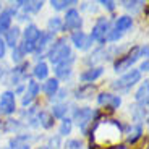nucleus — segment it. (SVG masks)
Wrapping results in <instances>:
<instances>
[{"instance_id":"f257e3e1","label":"nucleus","mask_w":149,"mask_h":149,"mask_svg":"<svg viewBox=\"0 0 149 149\" xmlns=\"http://www.w3.org/2000/svg\"><path fill=\"white\" fill-rule=\"evenodd\" d=\"M70 55H71V49H70V45L67 44V39H58V41L52 45V49L47 52L49 60H50L54 65L67 60Z\"/></svg>"},{"instance_id":"f03ea898","label":"nucleus","mask_w":149,"mask_h":149,"mask_svg":"<svg viewBox=\"0 0 149 149\" xmlns=\"http://www.w3.org/2000/svg\"><path fill=\"white\" fill-rule=\"evenodd\" d=\"M139 79H141V73H139L138 70H130L113 83V88L118 89V91H127V89H130L133 84H136Z\"/></svg>"},{"instance_id":"7ed1b4c3","label":"nucleus","mask_w":149,"mask_h":149,"mask_svg":"<svg viewBox=\"0 0 149 149\" xmlns=\"http://www.w3.org/2000/svg\"><path fill=\"white\" fill-rule=\"evenodd\" d=\"M139 57H141L139 47H133L130 52L127 54V55L118 57V60H117L115 63H113V68H115L117 73H118V71H123V70H128V68H130L131 65H133L134 62L139 58Z\"/></svg>"},{"instance_id":"20e7f679","label":"nucleus","mask_w":149,"mask_h":149,"mask_svg":"<svg viewBox=\"0 0 149 149\" xmlns=\"http://www.w3.org/2000/svg\"><path fill=\"white\" fill-rule=\"evenodd\" d=\"M109 31H110V23H109V19L107 18H99L96 21V24L93 26V31H91L89 37L93 41L104 42L107 34H109Z\"/></svg>"},{"instance_id":"39448f33","label":"nucleus","mask_w":149,"mask_h":149,"mask_svg":"<svg viewBox=\"0 0 149 149\" xmlns=\"http://www.w3.org/2000/svg\"><path fill=\"white\" fill-rule=\"evenodd\" d=\"M96 115V112L89 107H83V109H76L73 113V120L78 123L79 127H81L83 133H86V127H88V123H91L93 117Z\"/></svg>"},{"instance_id":"423d86ee","label":"nucleus","mask_w":149,"mask_h":149,"mask_svg":"<svg viewBox=\"0 0 149 149\" xmlns=\"http://www.w3.org/2000/svg\"><path fill=\"white\" fill-rule=\"evenodd\" d=\"M16 110V101H15V93L5 91L0 96V112L5 115H11Z\"/></svg>"},{"instance_id":"0eeeda50","label":"nucleus","mask_w":149,"mask_h":149,"mask_svg":"<svg viewBox=\"0 0 149 149\" xmlns=\"http://www.w3.org/2000/svg\"><path fill=\"white\" fill-rule=\"evenodd\" d=\"M81 26H83V21H81V16H79L78 10H74V8L68 10L63 19V28L68 31H79Z\"/></svg>"},{"instance_id":"6e6552de","label":"nucleus","mask_w":149,"mask_h":149,"mask_svg":"<svg viewBox=\"0 0 149 149\" xmlns=\"http://www.w3.org/2000/svg\"><path fill=\"white\" fill-rule=\"evenodd\" d=\"M97 104L99 105H105L109 107L110 110H115L122 105V99L118 96H113V94H109V93H102L97 96Z\"/></svg>"},{"instance_id":"1a4fd4ad","label":"nucleus","mask_w":149,"mask_h":149,"mask_svg":"<svg viewBox=\"0 0 149 149\" xmlns=\"http://www.w3.org/2000/svg\"><path fill=\"white\" fill-rule=\"evenodd\" d=\"M71 42L74 44V47L81 49V50H88L93 45V39L88 34H84L83 31H74L71 34Z\"/></svg>"},{"instance_id":"9d476101","label":"nucleus","mask_w":149,"mask_h":149,"mask_svg":"<svg viewBox=\"0 0 149 149\" xmlns=\"http://www.w3.org/2000/svg\"><path fill=\"white\" fill-rule=\"evenodd\" d=\"M73 62H74V55L71 54L67 60L60 62V63H57L55 65V74H57V78H62V79L68 78V76H70V73H71V65H73Z\"/></svg>"},{"instance_id":"9b49d317","label":"nucleus","mask_w":149,"mask_h":149,"mask_svg":"<svg viewBox=\"0 0 149 149\" xmlns=\"http://www.w3.org/2000/svg\"><path fill=\"white\" fill-rule=\"evenodd\" d=\"M39 91H41V86H39V83L36 81H28V88H26V93H24V97H23V105H29L31 102L36 99V96L39 94Z\"/></svg>"},{"instance_id":"f8f14e48","label":"nucleus","mask_w":149,"mask_h":149,"mask_svg":"<svg viewBox=\"0 0 149 149\" xmlns=\"http://www.w3.org/2000/svg\"><path fill=\"white\" fill-rule=\"evenodd\" d=\"M102 73H104V68L102 67L89 68V70L83 71V73L79 74V79H81L83 83H93V81H96L99 76H102Z\"/></svg>"},{"instance_id":"ddd939ff","label":"nucleus","mask_w":149,"mask_h":149,"mask_svg":"<svg viewBox=\"0 0 149 149\" xmlns=\"http://www.w3.org/2000/svg\"><path fill=\"white\" fill-rule=\"evenodd\" d=\"M13 15H16V10H13V8H7L0 13V33H5L10 29Z\"/></svg>"},{"instance_id":"4468645a","label":"nucleus","mask_w":149,"mask_h":149,"mask_svg":"<svg viewBox=\"0 0 149 149\" xmlns=\"http://www.w3.org/2000/svg\"><path fill=\"white\" fill-rule=\"evenodd\" d=\"M41 31H39V28L36 26V24H29V26H26V29H24V42H31V44H36L37 41H39V37H41Z\"/></svg>"},{"instance_id":"2eb2a0df","label":"nucleus","mask_w":149,"mask_h":149,"mask_svg":"<svg viewBox=\"0 0 149 149\" xmlns=\"http://www.w3.org/2000/svg\"><path fill=\"white\" fill-rule=\"evenodd\" d=\"M18 39H19V28H10L8 31H5V45H10V47L15 49L18 45Z\"/></svg>"},{"instance_id":"dca6fc26","label":"nucleus","mask_w":149,"mask_h":149,"mask_svg":"<svg viewBox=\"0 0 149 149\" xmlns=\"http://www.w3.org/2000/svg\"><path fill=\"white\" fill-rule=\"evenodd\" d=\"M26 68H28V63L23 62V63H19V67H16L13 70V73H11V83L13 84H18L23 78H26Z\"/></svg>"},{"instance_id":"f3484780","label":"nucleus","mask_w":149,"mask_h":149,"mask_svg":"<svg viewBox=\"0 0 149 149\" xmlns=\"http://www.w3.org/2000/svg\"><path fill=\"white\" fill-rule=\"evenodd\" d=\"M148 89H149V81L146 79V81L139 86V89L136 91V94H134V99H136L139 104H143L144 107H146V104H148Z\"/></svg>"},{"instance_id":"a211bd4d","label":"nucleus","mask_w":149,"mask_h":149,"mask_svg":"<svg viewBox=\"0 0 149 149\" xmlns=\"http://www.w3.org/2000/svg\"><path fill=\"white\" fill-rule=\"evenodd\" d=\"M26 139H28L26 134H19V136H15V138L10 141V148H11V149H31L29 143H28Z\"/></svg>"},{"instance_id":"6ab92c4d","label":"nucleus","mask_w":149,"mask_h":149,"mask_svg":"<svg viewBox=\"0 0 149 149\" xmlns=\"http://www.w3.org/2000/svg\"><path fill=\"white\" fill-rule=\"evenodd\" d=\"M42 91H44L49 97H54L57 94V91H58V79H55V78L47 79V81L44 83V86H42Z\"/></svg>"},{"instance_id":"aec40b11","label":"nucleus","mask_w":149,"mask_h":149,"mask_svg":"<svg viewBox=\"0 0 149 149\" xmlns=\"http://www.w3.org/2000/svg\"><path fill=\"white\" fill-rule=\"evenodd\" d=\"M131 26H133V18H131V16H128V15L120 16V18L115 21V28H117V31H118V33L128 31Z\"/></svg>"},{"instance_id":"412c9836","label":"nucleus","mask_w":149,"mask_h":149,"mask_svg":"<svg viewBox=\"0 0 149 149\" xmlns=\"http://www.w3.org/2000/svg\"><path fill=\"white\" fill-rule=\"evenodd\" d=\"M52 39H54V34L49 33V31H47V33H44V34H41L39 41L36 42V49H34V52H41V50H44V49L50 44Z\"/></svg>"},{"instance_id":"4be33fe9","label":"nucleus","mask_w":149,"mask_h":149,"mask_svg":"<svg viewBox=\"0 0 149 149\" xmlns=\"http://www.w3.org/2000/svg\"><path fill=\"white\" fill-rule=\"evenodd\" d=\"M37 120H39V123H41V127L47 128V130L54 127V117H52V113H49V112H45V110H42V112L37 113Z\"/></svg>"},{"instance_id":"5701e85b","label":"nucleus","mask_w":149,"mask_h":149,"mask_svg":"<svg viewBox=\"0 0 149 149\" xmlns=\"http://www.w3.org/2000/svg\"><path fill=\"white\" fill-rule=\"evenodd\" d=\"M33 74L36 76L37 79H47V74H49V67L45 62H39V63L34 67Z\"/></svg>"},{"instance_id":"b1692460","label":"nucleus","mask_w":149,"mask_h":149,"mask_svg":"<svg viewBox=\"0 0 149 149\" xmlns=\"http://www.w3.org/2000/svg\"><path fill=\"white\" fill-rule=\"evenodd\" d=\"M141 136H143V127L141 125H133V127L130 128V131H128V138L127 139H128V143L133 144V143H136Z\"/></svg>"},{"instance_id":"393cba45","label":"nucleus","mask_w":149,"mask_h":149,"mask_svg":"<svg viewBox=\"0 0 149 149\" xmlns=\"http://www.w3.org/2000/svg\"><path fill=\"white\" fill-rule=\"evenodd\" d=\"M47 26H49V33H58V31L63 29V21L58 18V16H54V18L49 19L47 23Z\"/></svg>"},{"instance_id":"a878e982","label":"nucleus","mask_w":149,"mask_h":149,"mask_svg":"<svg viewBox=\"0 0 149 149\" xmlns=\"http://www.w3.org/2000/svg\"><path fill=\"white\" fill-rule=\"evenodd\" d=\"M94 93V86L93 84H84L81 86V88H78L76 89V97L78 99H88V97H91Z\"/></svg>"},{"instance_id":"bb28decb","label":"nucleus","mask_w":149,"mask_h":149,"mask_svg":"<svg viewBox=\"0 0 149 149\" xmlns=\"http://www.w3.org/2000/svg\"><path fill=\"white\" fill-rule=\"evenodd\" d=\"M68 112V105L67 104H55L52 107V117H57V118H65Z\"/></svg>"},{"instance_id":"cd10ccee","label":"nucleus","mask_w":149,"mask_h":149,"mask_svg":"<svg viewBox=\"0 0 149 149\" xmlns=\"http://www.w3.org/2000/svg\"><path fill=\"white\" fill-rule=\"evenodd\" d=\"M42 2H39V0H34V2H24V5H23V8H24V11H28V13H37V11L42 8Z\"/></svg>"},{"instance_id":"c85d7f7f","label":"nucleus","mask_w":149,"mask_h":149,"mask_svg":"<svg viewBox=\"0 0 149 149\" xmlns=\"http://www.w3.org/2000/svg\"><path fill=\"white\" fill-rule=\"evenodd\" d=\"M71 128H73V122H71L70 118H63L62 120V125H60V136H67V134L71 133Z\"/></svg>"},{"instance_id":"c756f323","label":"nucleus","mask_w":149,"mask_h":149,"mask_svg":"<svg viewBox=\"0 0 149 149\" xmlns=\"http://www.w3.org/2000/svg\"><path fill=\"white\" fill-rule=\"evenodd\" d=\"M74 3H76L74 0H52L50 2L52 8H55V10H65L68 5H74Z\"/></svg>"},{"instance_id":"7c9ffc66","label":"nucleus","mask_w":149,"mask_h":149,"mask_svg":"<svg viewBox=\"0 0 149 149\" xmlns=\"http://www.w3.org/2000/svg\"><path fill=\"white\" fill-rule=\"evenodd\" d=\"M65 148L67 149H81L83 143L79 141V139H70V141L65 143Z\"/></svg>"},{"instance_id":"2f4dec72","label":"nucleus","mask_w":149,"mask_h":149,"mask_svg":"<svg viewBox=\"0 0 149 149\" xmlns=\"http://www.w3.org/2000/svg\"><path fill=\"white\" fill-rule=\"evenodd\" d=\"M11 58H13V62H15V63H21V60H23V54H21V50L18 49V45H16V47L13 49Z\"/></svg>"},{"instance_id":"473e14b6","label":"nucleus","mask_w":149,"mask_h":149,"mask_svg":"<svg viewBox=\"0 0 149 149\" xmlns=\"http://www.w3.org/2000/svg\"><path fill=\"white\" fill-rule=\"evenodd\" d=\"M120 37H122V33H118L117 29H110L105 39H109V41H112V42H115V41H118Z\"/></svg>"},{"instance_id":"72a5a7b5","label":"nucleus","mask_w":149,"mask_h":149,"mask_svg":"<svg viewBox=\"0 0 149 149\" xmlns=\"http://www.w3.org/2000/svg\"><path fill=\"white\" fill-rule=\"evenodd\" d=\"M19 127H21V125H19V123H15V120H8L7 122V130L8 131H16Z\"/></svg>"},{"instance_id":"f704fd0d","label":"nucleus","mask_w":149,"mask_h":149,"mask_svg":"<svg viewBox=\"0 0 149 149\" xmlns=\"http://www.w3.org/2000/svg\"><path fill=\"white\" fill-rule=\"evenodd\" d=\"M101 5H104V8H107L109 11L115 10V2H112V0H102Z\"/></svg>"},{"instance_id":"c9c22d12","label":"nucleus","mask_w":149,"mask_h":149,"mask_svg":"<svg viewBox=\"0 0 149 149\" xmlns=\"http://www.w3.org/2000/svg\"><path fill=\"white\" fill-rule=\"evenodd\" d=\"M123 5H125V8L131 10V8H138L139 5H143V2H123Z\"/></svg>"},{"instance_id":"e433bc0d","label":"nucleus","mask_w":149,"mask_h":149,"mask_svg":"<svg viewBox=\"0 0 149 149\" xmlns=\"http://www.w3.org/2000/svg\"><path fill=\"white\" fill-rule=\"evenodd\" d=\"M5 52H7V45H5V41L0 37V58L5 57Z\"/></svg>"},{"instance_id":"4c0bfd02","label":"nucleus","mask_w":149,"mask_h":149,"mask_svg":"<svg viewBox=\"0 0 149 149\" xmlns=\"http://www.w3.org/2000/svg\"><path fill=\"white\" fill-rule=\"evenodd\" d=\"M148 68H149V62H148V60H144V62H143V63H141V67H139V73H141V71H148Z\"/></svg>"},{"instance_id":"58836bf2","label":"nucleus","mask_w":149,"mask_h":149,"mask_svg":"<svg viewBox=\"0 0 149 149\" xmlns=\"http://www.w3.org/2000/svg\"><path fill=\"white\" fill-rule=\"evenodd\" d=\"M57 97H58V99H63L65 96H67V91L65 89H62V91H57V94H55Z\"/></svg>"},{"instance_id":"ea45409f","label":"nucleus","mask_w":149,"mask_h":149,"mask_svg":"<svg viewBox=\"0 0 149 149\" xmlns=\"http://www.w3.org/2000/svg\"><path fill=\"white\" fill-rule=\"evenodd\" d=\"M50 143H52V144H55V146H58V144H60L58 138H55V139H54V138H50Z\"/></svg>"},{"instance_id":"a19ab883","label":"nucleus","mask_w":149,"mask_h":149,"mask_svg":"<svg viewBox=\"0 0 149 149\" xmlns=\"http://www.w3.org/2000/svg\"><path fill=\"white\" fill-rule=\"evenodd\" d=\"M37 149H52V148H50V146H39Z\"/></svg>"},{"instance_id":"79ce46f5","label":"nucleus","mask_w":149,"mask_h":149,"mask_svg":"<svg viewBox=\"0 0 149 149\" xmlns=\"http://www.w3.org/2000/svg\"><path fill=\"white\" fill-rule=\"evenodd\" d=\"M0 11H2V3H0Z\"/></svg>"},{"instance_id":"37998d69","label":"nucleus","mask_w":149,"mask_h":149,"mask_svg":"<svg viewBox=\"0 0 149 149\" xmlns=\"http://www.w3.org/2000/svg\"><path fill=\"white\" fill-rule=\"evenodd\" d=\"M2 149H8V148H2Z\"/></svg>"},{"instance_id":"c03bdc74","label":"nucleus","mask_w":149,"mask_h":149,"mask_svg":"<svg viewBox=\"0 0 149 149\" xmlns=\"http://www.w3.org/2000/svg\"><path fill=\"white\" fill-rule=\"evenodd\" d=\"M0 73H2V68H0Z\"/></svg>"}]
</instances>
